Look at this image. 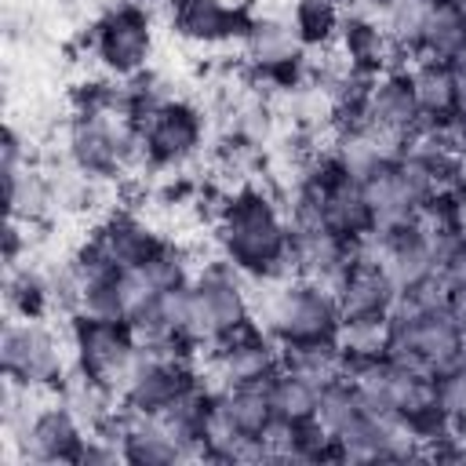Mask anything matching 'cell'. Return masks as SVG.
I'll use <instances>...</instances> for the list:
<instances>
[{"instance_id":"7402d4cb","label":"cell","mask_w":466,"mask_h":466,"mask_svg":"<svg viewBox=\"0 0 466 466\" xmlns=\"http://www.w3.org/2000/svg\"><path fill=\"white\" fill-rule=\"evenodd\" d=\"M215 397L222 400V408L229 411V419H233L244 433H251V437H258L262 426L273 419L269 379H266V382H237V386H226V390L215 393Z\"/></svg>"},{"instance_id":"9c48e42d","label":"cell","mask_w":466,"mask_h":466,"mask_svg":"<svg viewBox=\"0 0 466 466\" xmlns=\"http://www.w3.org/2000/svg\"><path fill=\"white\" fill-rule=\"evenodd\" d=\"M167 18L178 36L197 44H215L229 36L244 40V33L255 22L244 7H229L226 0H167Z\"/></svg>"},{"instance_id":"f546056e","label":"cell","mask_w":466,"mask_h":466,"mask_svg":"<svg viewBox=\"0 0 466 466\" xmlns=\"http://www.w3.org/2000/svg\"><path fill=\"white\" fill-rule=\"evenodd\" d=\"M437 273H441V280L448 284V291L466 284V240H462V244H459V248H455V251L444 258V266H441Z\"/></svg>"},{"instance_id":"2e32d148","label":"cell","mask_w":466,"mask_h":466,"mask_svg":"<svg viewBox=\"0 0 466 466\" xmlns=\"http://www.w3.org/2000/svg\"><path fill=\"white\" fill-rule=\"evenodd\" d=\"M411 95L419 102V113L426 120H448L455 116V66L441 58H415L408 69Z\"/></svg>"},{"instance_id":"4dcf8cb0","label":"cell","mask_w":466,"mask_h":466,"mask_svg":"<svg viewBox=\"0 0 466 466\" xmlns=\"http://www.w3.org/2000/svg\"><path fill=\"white\" fill-rule=\"evenodd\" d=\"M444 309H448V317L466 331V284L448 291V306H444Z\"/></svg>"},{"instance_id":"4fadbf2b","label":"cell","mask_w":466,"mask_h":466,"mask_svg":"<svg viewBox=\"0 0 466 466\" xmlns=\"http://www.w3.org/2000/svg\"><path fill=\"white\" fill-rule=\"evenodd\" d=\"M368 120L400 135L408 142V135L422 124V113H419V102L411 95V84H408V73H382L375 76L371 91H368Z\"/></svg>"},{"instance_id":"5b68a950","label":"cell","mask_w":466,"mask_h":466,"mask_svg":"<svg viewBox=\"0 0 466 466\" xmlns=\"http://www.w3.org/2000/svg\"><path fill=\"white\" fill-rule=\"evenodd\" d=\"M0 360H4V379H15L18 386L51 390V386H62L66 379V357L55 331L29 317L4 324Z\"/></svg>"},{"instance_id":"7a4b0ae2","label":"cell","mask_w":466,"mask_h":466,"mask_svg":"<svg viewBox=\"0 0 466 466\" xmlns=\"http://www.w3.org/2000/svg\"><path fill=\"white\" fill-rule=\"evenodd\" d=\"M255 317L277 342L335 339V331L342 324L335 291H328L306 277L269 280V291L262 299V309H255Z\"/></svg>"},{"instance_id":"52a82bcc","label":"cell","mask_w":466,"mask_h":466,"mask_svg":"<svg viewBox=\"0 0 466 466\" xmlns=\"http://www.w3.org/2000/svg\"><path fill=\"white\" fill-rule=\"evenodd\" d=\"M153 25L142 4H120L95 25V55L116 76H135L149 62Z\"/></svg>"},{"instance_id":"8992f818","label":"cell","mask_w":466,"mask_h":466,"mask_svg":"<svg viewBox=\"0 0 466 466\" xmlns=\"http://www.w3.org/2000/svg\"><path fill=\"white\" fill-rule=\"evenodd\" d=\"M131 120H135V127H138L142 138H146L149 164H157V167L186 164V160L200 149L204 116H200V109H193L189 102L167 98V102H157V106L142 109V113L131 116Z\"/></svg>"},{"instance_id":"836d02e7","label":"cell","mask_w":466,"mask_h":466,"mask_svg":"<svg viewBox=\"0 0 466 466\" xmlns=\"http://www.w3.org/2000/svg\"><path fill=\"white\" fill-rule=\"evenodd\" d=\"M371 4H375V7H379V11H382V4H390V0H371Z\"/></svg>"},{"instance_id":"603a6c76","label":"cell","mask_w":466,"mask_h":466,"mask_svg":"<svg viewBox=\"0 0 466 466\" xmlns=\"http://www.w3.org/2000/svg\"><path fill=\"white\" fill-rule=\"evenodd\" d=\"M317 397L320 390L313 382H306L302 375L280 368L273 379H269V404H273V415L288 419V422H302V419H313L317 415Z\"/></svg>"},{"instance_id":"f1b7e54d","label":"cell","mask_w":466,"mask_h":466,"mask_svg":"<svg viewBox=\"0 0 466 466\" xmlns=\"http://www.w3.org/2000/svg\"><path fill=\"white\" fill-rule=\"evenodd\" d=\"M0 153H4V175L22 171V167L29 164V153L22 149V138H18V131H15V127H7V131H4V146H0Z\"/></svg>"},{"instance_id":"3957f363","label":"cell","mask_w":466,"mask_h":466,"mask_svg":"<svg viewBox=\"0 0 466 466\" xmlns=\"http://www.w3.org/2000/svg\"><path fill=\"white\" fill-rule=\"evenodd\" d=\"M251 313V288L248 273H240L229 258L204 262V269L193 277V309H189V339L208 346Z\"/></svg>"},{"instance_id":"6da1fadb","label":"cell","mask_w":466,"mask_h":466,"mask_svg":"<svg viewBox=\"0 0 466 466\" xmlns=\"http://www.w3.org/2000/svg\"><path fill=\"white\" fill-rule=\"evenodd\" d=\"M215 237L222 258H229L240 273L262 280H291L295 255H291V226L288 215L266 197L262 189H237L226 211L215 222Z\"/></svg>"},{"instance_id":"484cf974","label":"cell","mask_w":466,"mask_h":466,"mask_svg":"<svg viewBox=\"0 0 466 466\" xmlns=\"http://www.w3.org/2000/svg\"><path fill=\"white\" fill-rule=\"evenodd\" d=\"M360 415H364V400H360V393H357V386L350 379H339V382H331V386L320 390V397H317V419H320V426L328 433L339 437Z\"/></svg>"},{"instance_id":"277c9868","label":"cell","mask_w":466,"mask_h":466,"mask_svg":"<svg viewBox=\"0 0 466 466\" xmlns=\"http://www.w3.org/2000/svg\"><path fill=\"white\" fill-rule=\"evenodd\" d=\"M138 357V339L127 320H98V317H73V364L87 379L109 386L120 397V386Z\"/></svg>"},{"instance_id":"4316f807","label":"cell","mask_w":466,"mask_h":466,"mask_svg":"<svg viewBox=\"0 0 466 466\" xmlns=\"http://www.w3.org/2000/svg\"><path fill=\"white\" fill-rule=\"evenodd\" d=\"M51 302H55L51 280H44L40 273H29V269H7V306L18 317L40 320Z\"/></svg>"},{"instance_id":"d4e9b609","label":"cell","mask_w":466,"mask_h":466,"mask_svg":"<svg viewBox=\"0 0 466 466\" xmlns=\"http://www.w3.org/2000/svg\"><path fill=\"white\" fill-rule=\"evenodd\" d=\"M430 0H390L382 4V29L404 55H419L422 22H426Z\"/></svg>"},{"instance_id":"ac0fdd59","label":"cell","mask_w":466,"mask_h":466,"mask_svg":"<svg viewBox=\"0 0 466 466\" xmlns=\"http://www.w3.org/2000/svg\"><path fill=\"white\" fill-rule=\"evenodd\" d=\"M466 47V4L462 0H430L419 55L451 62Z\"/></svg>"},{"instance_id":"d6986e66","label":"cell","mask_w":466,"mask_h":466,"mask_svg":"<svg viewBox=\"0 0 466 466\" xmlns=\"http://www.w3.org/2000/svg\"><path fill=\"white\" fill-rule=\"evenodd\" d=\"M178 459H186V451L171 437V430L157 415H142L138 411L131 433L124 437V462H135V466H171Z\"/></svg>"},{"instance_id":"ffe728a7","label":"cell","mask_w":466,"mask_h":466,"mask_svg":"<svg viewBox=\"0 0 466 466\" xmlns=\"http://www.w3.org/2000/svg\"><path fill=\"white\" fill-rule=\"evenodd\" d=\"M390 339H393L390 313L342 317V324H339V331H335V346L342 350L346 364H353V360H375V357H386Z\"/></svg>"},{"instance_id":"1f68e13d","label":"cell","mask_w":466,"mask_h":466,"mask_svg":"<svg viewBox=\"0 0 466 466\" xmlns=\"http://www.w3.org/2000/svg\"><path fill=\"white\" fill-rule=\"evenodd\" d=\"M455 116H466V73H455Z\"/></svg>"},{"instance_id":"cb8c5ba5","label":"cell","mask_w":466,"mask_h":466,"mask_svg":"<svg viewBox=\"0 0 466 466\" xmlns=\"http://www.w3.org/2000/svg\"><path fill=\"white\" fill-rule=\"evenodd\" d=\"M4 186H7V211H11V218H18V222L40 218L44 208L51 204V182H47L40 171H33L29 164H25L22 171L4 175Z\"/></svg>"},{"instance_id":"30bf717a","label":"cell","mask_w":466,"mask_h":466,"mask_svg":"<svg viewBox=\"0 0 466 466\" xmlns=\"http://www.w3.org/2000/svg\"><path fill=\"white\" fill-rule=\"evenodd\" d=\"M244 55L266 80H295V69L302 62V40L291 22L255 18L244 33Z\"/></svg>"},{"instance_id":"ba28073f","label":"cell","mask_w":466,"mask_h":466,"mask_svg":"<svg viewBox=\"0 0 466 466\" xmlns=\"http://www.w3.org/2000/svg\"><path fill=\"white\" fill-rule=\"evenodd\" d=\"M15 441L22 455L33 462H80L87 437H84V422L58 397L55 404L36 408V415L15 433Z\"/></svg>"},{"instance_id":"5bb4252c","label":"cell","mask_w":466,"mask_h":466,"mask_svg":"<svg viewBox=\"0 0 466 466\" xmlns=\"http://www.w3.org/2000/svg\"><path fill=\"white\" fill-rule=\"evenodd\" d=\"M320 215H324V229L346 237V240H357L364 237L368 229H375V215L368 208V197H364V186L350 175H339L328 189H324V200H320Z\"/></svg>"},{"instance_id":"9a60e30c","label":"cell","mask_w":466,"mask_h":466,"mask_svg":"<svg viewBox=\"0 0 466 466\" xmlns=\"http://www.w3.org/2000/svg\"><path fill=\"white\" fill-rule=\"evenodd\" d=\"M397 288L375 262H353L335 291L342 317H371V313H390Z\"/></svg>"},{"instance_id":"44dd1931","label":"cell","mask_w":466,"mask_h":466,"mask_svg":"<svg viewBox=\"0 0 466 466\" xmlns=\"http://www.w3.org/2000/svg\"><path fill=\"white\" fill-rule=\"evenodd\" d=\"M342 0H295L291 25L302 47H328L342 33Z\"/></svg>"},{"instance_id":"8fae6325","label":"cell","mask_w":466,"mask_h":466,"mask_svg":"<svg viewBox=\"0 0 466 466\" xmlns=\"http://www.w3.org/2000/svg\"><path fill=\"white\" fill-rule=\"evenodd\" d=\"M339 44H342L346 66L357 69V73H368V76L397 73L393 58L404 55V51H397V44L386 36L382 22H375V18H368V15H350V18L342 22Z\"/></svg>"},{"instance_id":"83f0119b","label":"cell","mask_w":466,"mask_h":466,"mask_svg":"<svg viewBox=\"0 0 466 466\" xmlns=\"http://www.w3.org/2000/svg\"><path fill=\"white\" fill-rule=\"evenodd\" d=\"M153 291H171V288H182V284H193V273H189V255L175 244H160L142 266H135Z\"/></svg>"},{"instance_id":"7c38bea8","label":"cell","mask_w":466,"mask_h":466,"mask_svg":"<svg viewBox=\"0 0 466 466\" xmlns=\"http://www.w3.org/2000/svg\"><path fill=\"white\" fill-rule=\"evenodd\" d=\"M91 244H95V251H98L109 266H116V269H135V266H142L164 240H160L138 215L120 211V215H109V218L95 229Z\"/></svg>"},{"instance_id":"e0dca14e","label":"cell","mask_w":466,"mask_h":466,"mask_svg":"<svg viewBox=\"0 0 466 466\" xmlns=\"http://www.w3.org/2000/svg\"><path fill=\"white\" fill-rule=\"evenodd\" d=\"M280 368L302 375L317 390L346 379V357L335 339H306V342H280Z\"/></svg>"},{"instance_id":"d6a6232c","label":"cell","mask_w":466,"mask_h":466,"mask_svg":"<svg viewBox=\"0 0 466 466\" xmlns=\"http://www.w3.org/2000/svg\"><path fill=\"white\" fill-rule=\"evenodd\" d=\"M451 66H455V73H466V47H462V51L451 58Z\"/></svg>"}]
</instances>
